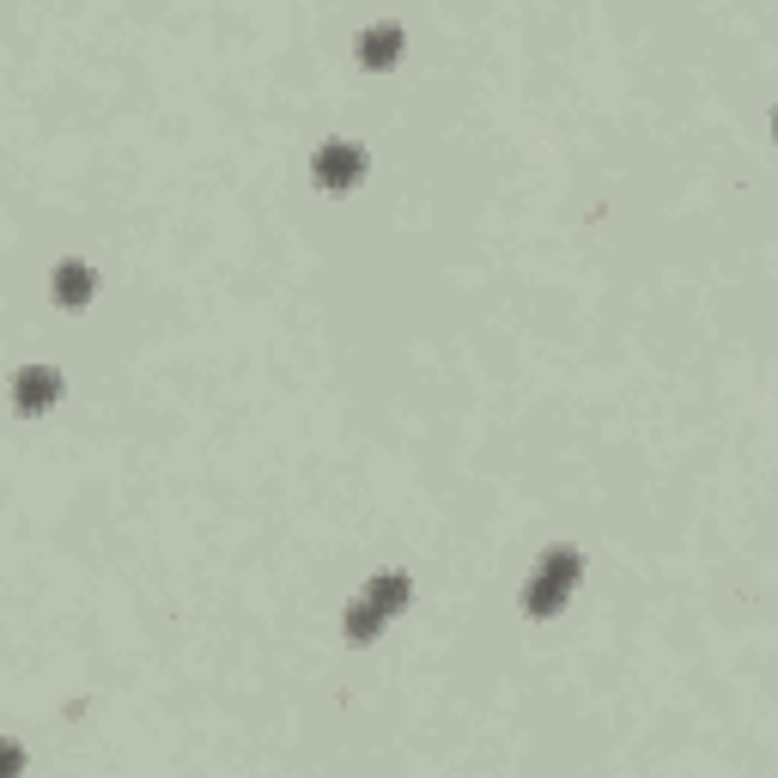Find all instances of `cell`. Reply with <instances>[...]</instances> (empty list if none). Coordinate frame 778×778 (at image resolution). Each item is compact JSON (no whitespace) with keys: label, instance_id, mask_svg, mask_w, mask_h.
<instances>
[{"label":"cell","instance_id":"obj_1","mask_svg":"<svg viewBox=\"0 0 778 778\" xmlns=\"http://www.w3.org/2000/svg\"><path fill=\"white\" fill-rule=\"evenodd\" d=\"M578 572H584L578 554H572V548H554V554L529 572L523 608H529V614H560V608H566V596H572V584H578Z\"/></svg>","mask_w":778,"mask_h":778},{"label":"cell","instance_id":"obj_2","mask_svg":"<svg viewBox=\"0 0 778 778\" xmlns=\"http://www.w3.org/2000/svg\"><path fill=\"white\" fill-rule=\"evenodd\" d=\"M311 177H317V189H329V195H347V189L365 177V146H353V140H329V146H317V159H311Z\"/></svg>","mask_w":778,"mask_h":778},{"label":"cell","instance_id":"obj_3","mask_svg":"<svg viewBox=\"0 0 778 778\" xmlns=\"http://www.w3.org/2000/svg\"><path fill=\"white\" fill-rule=\"evenodd\" d=\"M55 396H61V371H49V365H25V371L13 377V408H19V414L55 408Z\"/></svg>","mask_w":778,"mask_h":778},{"label":"cell","instance_id":"obj_4","mask_svg":"<svg viewBox=\"0 0 778 778\" xmlns=\"http://www.w3.org/2000/svg\"><path fill=\"white\" fill-rule=\"evenodd\" d=\"M359 61H365L371 74L396 67L402 61V25H371L365 37H359Z\"/></svg>","mask_w":778,"mask_h":778},{"label":"cell","instance_id":"obj_5","mask_svg":"<svg viewBox=\"0 0 778 778\" xmlns=\"http://www.w3.org/2000/svg\"><path fill=\"white\" fill-rule=\"evenodd\" d=\"M92 292H98V274L86 262H61V268H55V298H61L67 311H80Z\"/></svg>","mask_w":778,"mask_h":778},{"label":"cell","instance_id":"obj_6","mask_svg":"<svg viewBox=\"0 0 778 778\" xmlns=\"http://www.w3.org/2000/svg\"><path fill=\"white\" fill-rule=\"evenodd\" d=\"M365 602L377 608L383 620H390V614H402V608H408V572H383V578H371Z\"/></svg>","mask_w":778,"mask_h":778},{"label":"cell","instance_id":"obj_7","mask_svg":"<svg viewBox=\"0 0 778 778\" xmlns=\"http://www.w3.org/2000/svg\"><path fill=\"white\" fill-rule=\"evenodd\" d=\"M383 633V614L371 602H353L347 608V639H353V645H365V639H377Z\"/></svg>","mask_w":778,"mask_h":778},{"label":"cell","instance_id":"obj_8","mask_svg":"<svg viewBox=\"0 0 778 778\" xmlns=\"http://www.w3.org/2000/svg\"><path fill=\"white\" fill-rule=\"evenodd\" d=\"M19 766H25V754H19L13 742H0V778H7V773H19Z\"/></svg>","mask_w":778,"mask_h":778}]
</instances>
